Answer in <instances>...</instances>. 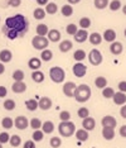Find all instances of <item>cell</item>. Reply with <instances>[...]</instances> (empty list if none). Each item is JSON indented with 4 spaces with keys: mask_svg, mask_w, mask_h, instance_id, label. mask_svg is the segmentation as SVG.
<instances>
[{
    "mask_svg": "<svg viewBox=\"0 0 126 148\" xmlns=\"http://www.w3.org/2000/svg\"><path fill=\"white\" fill-rule=\"evenodd\" d=\"M122 51H124V46H122L121 42H112L110 46V52L115 56L121 55Z\"/></svg>",
    "mask_w": 126,
    "mask_h": 148,
    "instance_id": "15",
    "label": "cell"
},
{
    "mask_svg": "<svg viewBox=\"0 0 126 148\" xmlns=\"http://www.w3.org/2000/svg\"><path fill=\"white\" fill-rule=\"evenodd\" d=\"M34 18L37 19V21H42V19L45 18V14H47V12H45V9H42V8H37L34 10Z\"/></svg>",
    "mask_w": 126,
    "mask_h": 148,
    "instance_id": "34",
    "label": "cell"
},
{
    "mask_svg": "<svg viewBox=\"0 0 126 148\" xmlns=\"http://www.w3.org/2000/svg\"><path fill=\"white\" fill-rule=\"evenodd\" d=\"M58 132L62 137H71L76 133V125L73 122L68 120V122H61L58 125Z\"/></svg>",
    "mask_w": 126,
    "mask_h": 148,
    "instance_id": "3",
    "label": "cell"
},
{
    "mask_svg": "<svg viewBox=\"0 0 126 148\" xmlns=\"http://www.w3.org/2000/svg\"><path fill=\"white\" fill-rule=\"evenodd\" d=\"M78 25L81 27L82 29H87V28H89V27H91V19H89L88 16H83V18L79 19Z\"/></svg>",
    "mask_w": 126,
    "mask_h": 148,
    "instance_id": "37",
    "label": "cell"
},
{
    "mask_svg": "<svg viewBox=\"0 0 126 148\" xmlns=\"http://www.w3.org/2000/svg\"><path fill=\"white\" fill-rule=\"evenodd\" d=\"M76 89H77V85H76L75 82H72V81H68V82H66L64 85H63L62 90H63V94H64L67 97H73Z\"/></svg>",
    "mask_w": 126,
    "mask_h": 148,
    "instance_id": "7",
    "label": "cell"
},
{
    "mask_svg": "<svg viewBox=\"0 0 126 148\" xmlns=\"http://www.w3.org/2000/svg\"><path fill=\"white\" fill-rule=\"evenodd\" d=\"M116 37H117V34H116V32L114 31V29H106V31L104 32V34H102V38L108 43L115 42Z\"/></svg>",
    "mask_w": 126,
    "mask_h": 148,
    "instance_id": "16",
    "label": "cell"
},
{
    "mask_svg": "<svg viewBox=\"0 0 126 148\" xmlns=\"http://www.w3.org/2000/svg\"><path fill=\"white\" fill-rule=\"evenodd\" d=\"M29 125H30L34 130H37V129H41L42 125H43V123L41 122V119H39V118H33V119L29 120Z\"/></svg>",
    "mask_w": 126,
    "mask_h": 148,
    "instance_id": "36",
    "label": "cell"
},
{
    "mask_svg": "<svg viewBox=\"0 0 126 148\" xmlns=\"http://www.w3.org/2000/svg\"><path fill=\"white\" fill-rule=\"evenodd\" d=\"M23 148H37V147H35L34 140H26L24 143V146H23Z\"/></svg>",
    "mask_w": 126,
    "mask_h": 148,
    "instance_id": "51",
    "label": "cell"
},
{
    "mask_svg": "<svg viewBox=\"0 0 126 148\" xmlns=\"http://www.w3.org/2000/svg\"><path fill=\"white\" fill-rule=\"evenodd\" d=\"M72 71H73V75L76 77H79V79H81V77H83L86 75V72H87V66L83 65L82 62H77L73 66Z\"/></svg>",
    "mask_w": 126,
    "mask_h": 148,
    "instance_id": "8",
    "label": "cell"
},
{
    "mask_svg": "<svg viewBox=\"0 0 126 148\" xmlns=\"http://www.w3.org/2000/svg\"><path fill=\"white\" fill-rule=\"evenodd\" d=\"M49 77L53 82L56 84H62L66 79V72L62 67H58V66H54L49 70Z\"/></svg>",
    "mask_w": 126,
    "mask_h": 148,
    "instance_id": "4",
    "label": "cell"
},
{
    "mask_svg": "<svg viewBox=\"0 0 126 148\" xmlns=\"http://www.w3.org/2000/svg\"><path fill=\"white\" fill-rule=\"evenodd\" d=\"M4 72H5V66L3 62H0V75H3Z\"/></svg>",
    "mask_w": 126,
    "mask_h": 148,
    "instance_id": "56",
    "label": "cell"
},
{
    "mask_svg": "<svg viewBox=\"0 0 126 148\" xmlns=\"http://www.w3.org/2000/svg\"><path fill=\"white\" fill-rule=\"evenodd\" d=\"M119 91L126 92V81H120L119 82Z\"/></svg>",
    "mask_w": 126,
    "mask_h": 148,
    "instance_id": "52",
    "label": "cell"
},
{
    "mask_svg": "<svg viewBox=\"0 0 126 148\" xmlns=\"http://www.w3.org/2000/svg\"><path fill=\"white\" fill-rule=\"evenodd\" d=\"M12 90L15 94H23L26 91V85L23 81H14V84L12 85Z\"/></svg>",
    "mask_w": 126,
    "mask_h": 148,
    "instance_id": "14",
    "label": "cell"
},
{
    "mask_svg": "<svg viewBox=\"0 0 126 148\" xmlns=\"http://www.w3.org/2000/svg\"><path fill=\"white\" fill-rule=\"evenodd\" d=\"M9 140H10V137H9L8 133H6V132L0 133V143H1V144H5V143H8Z\"/></svg>",
    "mask_w": 126,
    "mask_h": 148,
    "instance_id": "49",
    "label": "cell"
},
{
    "mask_svg": "<svg viewBox=\"0 0 126 148\" xmlns=\"http://www.w3.org/2000/svg\"><path fill=\"white\" fill-rule=\"evenodd\" d=\"M48 39L54 43L59 42L61 41V32H59L58 29H51V31L48 32Z\"/></svg>",
    "mask_w": 126,
    "mask_h": 148,
    "instance_id": "21",
    "label": "cell"
},
{
    "mask_svg": "<svg viewBox=\"0 0 126 148\" xmlns=\"http://www.w3.org/2000/svg\"><path fill=\"white\" fill-rule=\"evenodd\" d=\"M91 87L88 85H86V84H81V85L77 86V89H76L75 91V99L77 103H86L87 100H89V97H91Z\"/></svg>",
    "mask_w": 126,
    "mask_h": 148,
    "instance_id": "2",
    "label": "cell"
},
{
    "mask_svg": "<svg viewBox=\"0 0 126 148\" xmlns=\"http://www.w3.org/2000/svg\"><path fill=\"white\" fill-rule=\"evenodd\" d=\"M48 41L49 39L43 36H35V37H33V39H32V46L34 47L35 49H38V51H44V49L48 48V45H49Z\"/></svg>",
    "mask_w": 126,
    "mask_h": 148,
    "instance_id": "5",
    "label": "cell"
},
{
    "mask_svg": "<svg viewBox=\"0 0 126 148\" xmlns=\"http://www.w3.org/2000/svg\"><path fill=\"white\" fill-rule=\"evenodd\" d=\"M95 85H96V87H98V89H105V87H107V79L104 76L96 77Z\"/></svg>",
    "mask_w": 126,
    "mask_h": 148,
    "instance_id": "28",
    "label": "cell"
},
{
    "mask_svg": "<svg viewBox=\"0 0 126 148\" xmlns=\"http://www.w3.org/2000/svg\"><path fill=\"white\" fill-rule=\"evenodd\" d=\"M122 13H124V14L126 15V4H125L124 6H122Z\"/></svg>",
    "mask_w": 126,
    "mask_h": 148,
    "instance_id": "59",
    "label": "cell"
},
{
    "mask_svg": "<svg viewBox=\"0 0 126 148\" xmlns=\"http://www.w3.org/2000/svg\"><path fill=\"white\" fill-rule=\"evenodd\" d=\"M61 13L63 16H71L72 14H73V6H72L71 4H66L62 6L61 9Z\"/></svg>",
    "mask_w": 126,
    "mask_h": 148,
    "instance_id": "30",
    "label": "cell"
},
{
    "mask_svg": "<svg viewBox=\"0 0 126 148\" xmlns=\"http://www.w3.org/2000/svg\"><path fill=\"white\" fill-rule=\"evenodd\" d=\"M102 137H104L106 140H112L115 138V128L102 127Z\"/></svg>",
    "mask_w": 126,
    "mask_h": 148,
    "instance_id": "12",
    "label": "cell"
},
{
    "mask_svg": "<svg viewBox=\"0 0 126 148\" xmlns=\"http://www.w3.org/2000/svg\"><path fill=\"white\" fill-rule=\"evenodd\" d=\"M73 58L76 60V62H82L86 58V52L83 49H77L73 53Z\"/></svg>",
    "mask_w": 126,
    "mask_h": 148,
    "instance_id": "32",
    "label": "cell"
},
{
    "mask_svg": "<svg viewBox=\"0 0 126 148\" xmlns=\"http://www.w3.org/2000/svg\"><path fill=\"white\" fill-rule=\"evenodd\" d=\"M48 25L47 24H38L37 25V36H48Z\"/></svg>",
    "mask_w": 126,
    "mask_h": 148,
    "instance_id": "33",
    "label": "cell"
},
{
    "mask_svg": "<svg viewBox=\"0 0 126 148\" xmlns=\"http://www.w3.org/2000/svg\"><path fill=\"white\" fill-rule=\"evenodd\" d=\"M59 47V51L63 52V53H67L68 51H71L72 47H73V45H72L71 41H68V39H66V41H62L61 45L58 46Z\"/></svg>",
    "mask_w": 126,
    "mask_h": 148,
    "instance_id": "24",
    "label": "cell"
},
{
    "mask_svg": "<svg viewBox=\"0 0 126 148\" xmlns=\"http://www.w3.org/2000/svg\"><path fill=\"white\" fill-rule=\"evenodd\" d=\"M24 72L22 71V70H15L14 72H13V79H14V81H23L24 80Z\"/></svg>",
    "mask_w": 126,
    "mask_h": 148,
    "instance_id": "44",
    "label": "cell"
},
{
    "mask_svg": "<svg viewBox=\"0 0 126 148\" xmlns=\"http://www.w3.org/2000/svg\"><path fill=\"white\" fill-rule=\"evenodd\" d=\"M49 144H51L52 148H59L62 146V139L59 137H52L51 140H49Z\"/></svg>",
    "mask_w": 126,
    "mask_h": 148,
    "instance_id": "42",
    "label": "cell"
},
{
    "mask_svg": "<svg viewBox=\"0 0 126 148\" xmlns=\"http://www.w3.org/2000/svg\"><path fill=\"white\" fill-rule=\"evenodd\" d=\"M59 119L62 120V122H68L69 119H71V114L67 110H63V112L59 113Z\"/></svg>",
    "mask_w": 126,
    "mask_h": 148,
    "instance_id": "48",
    "label": "cell"
},
{
    "mask_svg": "<svg viewBox=\"0 0 126 148\" xmlns=\"http://www.w3.org/2000/svg\"><path fill=\"white\" fill-rule=\"evenodd\" d=\"M53 58V52L51 51V49H44V51H42L41 53V60L44 62H49Z\"/></svg>",
    "mask_w": 126,
    "mask_h": 148,
    "instance_id": "31",
    "label": "cell"
},
{
    "mask_svg": "<svg viewBox=\"0 0 126 148\" xmlns=\"http://www.w3.org/2000/svg\"><path fill=\"white\" fill-rule=\"evenodd\" d=\"M73 37H75V41L77 42V43H83V42L87 41V38H88V33L86 32V29H79V31L76 33Z\"/></svg>",
    "mask_w": 126,
    "mask_h": 148,
    "instance_id": "18",
    "label": "cell"
},
{
    "mask_svg": "<svg viewBox=\"0 0 126 148\" xmlns=\"http://www.w3.org/2000/svg\"><path fill=\"white\" fill-rule=\"evenodd\" d=\"M25 106H26V109L29 110V112H35V110L39 108L38 105V101L35 99H29V100H26L25 101Z\"/></svg>",
    "mask_w": 126,
    "mask_h": 148,
    "instance_id": "27",
    "label": "cell"
},
{
    "mask_svg": "<svg viewBox=\"0 0 126 148\" xmlns=\"http://www.w3.org/2000/svg\"><path fill=\"white\" fill-rule=\"evenodd\" d=\"M88 137H89L88 130H86V129L76 130V138H77V140H79V142H86L88 139Z\"/></svg>",
    "mask_w": 126,
    "mask_h": 148,
    "instance_id": "23",
    "label": "cell"
},
{
    "mask_svg": "<svg viewBox=\"0 0 126 148\" xmlns=\"http://www.w3.org/2000/svg\"><path fill=\"white\" fill-rule=\"evenodd\" d=\"M93 4H95L96 9H100L101 10V9H105L106 6H108L110 3H108V0H95Z\"/></svg>",
    "mask_w": 126,
    "mask_h": 148,
    "instance_id": "41",
    "label": "cell"
},
{
    "mask_svg": "<svg viewBox=\"0 0 126 148\" xmlns=\"http://www.w3.org/2000/svg\"><path fill=\"white\" fill-rule=\"evenodd\" d=\"M38 105H39V109L42 110H49L52 108V99L48 96H43L39 99Z\"/></svg>",
    "mask_w": 126,
    "mask_h": 148,
    "instance_id": "11",
    "label": "cell"
},
{
    "mask_svg": "<svg viewBox=\"0 0 126 148\" xmlns=\"http://www.w3.org/2000/svg\"><path fill=\"white\" fill-rule=\"evenodd\" d=\"M32 80L37 84H41V82L44 81V73H43L42 71H39V70L33 71L32 72Z\"/></svg>",
    "mask_w": 126,
    "mask_h": 148,
    "instance_id": "25",
    "label": "cell"
},
{
    "mask_svg": "<svg viewBox=\"0 0 126 148\" xmlns=\"http://www.w3.org/2000/svg\"><path fill=\"white\" fill-rule=\"evenodd\" d=\"M15 106H16V104H15V101L13 99H8V100H5V101H4V109L8 110V112L14 110Z\"/></svg>",
    "mask_w": 126,
    "mask_h": 148,
    "instance_id": "40",
    "label": "cell"
},
{
    "mask_svg": "<svg viewBox=\"0 0 126 148\" xmlns=\"http://www.w3.org/2000/svg\"><path fill=\"white\" fill-rule=\"evenodd\" d=\"M101 125L102 127H111V128H115L117 125V122H116V119L112 115H106L102 118L101 120Z\"/></svg>",
    "mask_w": 126,
    "mask_h": 148,
    "instance_id": "13",
    "label": "cell"
},
{
    "mask_svg": "<svg viewBox=\"0 0 126 148\" xmlns=\"http://www.w3.org/2000/svg\"><path fill=\"white\" fill-rule=\"evenodd\" d=\"M37 3L39 5H47L48 4V0H37Z\"/></svg>",
    "mask_w": 126,
    "mask_h": 148,
    "instance_id": "57",
    "label": "cell"
},
{
    "mask_svg": "<svg viewBox=\"0 0 126 148\" xmlns=\"http://www.w3.org/2000/svg\"><path fill=\"white\" fill-rule=\"evenodd\" d=\"M29 125V122H28V118L24 116V115H19L14 119V127L18 128L20 130H24L25 128H28Z\"/></svg>",
    "mask_w": 126,
    "mask_h": 148,
    "instance_id": "9",
    "label": "cell"
},
{
    "mask_svg": "<svg viewBox=\"0 0 126 148\" xmlns=\"http://www.w3.org/2000/svg\"><path fill=\"white\" fill-rule=\"evenodd\" d=\"M12 58H13L12 51H9V49H1V51H0V62L8 63L12 61Z\"/></svg>",
    "mask_w": 126,
    "mask_h": 148,
    "instance_id": "20",
    "label": "cell"
},
{
    "mask_svg": "<svg viewBox=\"0 0 126 148\" xmlns=\"http://www.w3.org/2000/svg\"><path fill=\"white\" fill-rule=\"evenodd\" d=\"M8 4L13 6V8H18L22 4V0H8Z\"/></svg>",
    "mask_w": 126,
    "mask_h": 148,
    "instance_id": "50",
    "label": "cell"
},
{
    "mask_svg": "<svg viewBox=\"0 0 126 148\" xmlns=\"http://www.w3.org/2000/svg\"><path fill=\"white\" fill-rule=\"evenodd\" d=\"M108 8H110L111 12H117L121 8V1L120 0H112L110 4H108Z\"/></svg>",
    "mask_w": 126,
    "mask_h": 148,
    "instance_id": "43",
    "label": "cell"
},
{
    "mask_svg": "<svg viewBox=\"0 0 126 148\" xmlns=\"http://www.w3.org/2000/svg\"><path fill=\"white\" fill-rule=\"evenodd\" d=\"M8 95V89H6L5 86H0V97H5Z\"/></svg>",
    "mask_w": 126,
    "mask_h": 148,
    "instance_id": "53",
    "label": "cell"
},
{
    "mask_svg": "<svg viewBox=\"0 0 126 148\" xmlns=\"http://www.w3.org/2000/svg\"><path fill=\"white\" fill-rule=\"evenodd\" d=\"M102 95L105 99H112L115 95V90L112 87H105V89H102Z\"/></svg>",
    "mask_w": 126,
    "mask_h": 148,
    "instance_id": "39",
    "label": "cell"
},
{
    "mask_svg": "<svg viewBox=\"0 0 126 148\" xmlns=\"http://www.w3.org/2000/svg\"><path fill=\"white\" fill-rule=\"evenodd\" d=\"M112 100H114V103L116 104V105H125V104H126V95H125V92H121V91L115 92Z\"/></svg>",
    "mask_w": 126,
    "mask_h": 148,
    "instance_id": "17",
    "label": "cell"
},
{
    "mask_svg": "<svg viewBox=\"0 0 126 148\" xmlns=\"http://www.w3.org/2000/svg\"><path fill=\"white\" fill-rule=\"evenodd\" d=\"M102 36L100 34V33H92V34H89L88 37V41L91 45H93V46H98V45H101V42H102Z\"/></svg>",
    "mask_w": 126,
    "mask_h": 148,
    "instance_id": "22",
    "label": "cell"
},
{
    "mask_svg": "<svg viewBox=\"0 0 126 148\" xmlns=\"http://www.w3.org/2000/svg\"><path fill=\"white\" fill-rule=\"evenodd\" d=\"M0 148H3V144L1 143H0Z\"/></svg>",
    "mask_w": 126,
    "mask_h": 148,
    "instance_id": "61",
    "label": "cell"
},
{
    "mask_svg": "<svg viewBox=\"0 0 126 148\" xmlns=\"http://www.w3.org/2000/svg\"><path fill=\"white\" fill-rule=\"evenodd\" d=\"M66 32H67L68 34H71V36H75L76 33L78 32V27L76 24H73V23H72V24H68L67 28H66Z\"/></svg>",
    "mask_w": 126,
    "mask_h": 148,
    "instance_id": "46",
    "label": "cell"
},
{
    "mask_svg": "<svg viewBox=\"0 0 126 148\" xmlns=\"http://www.w3.org/2000/svg\"><path fill=\"white\" fill-rule=\"evenodd\" d=\"M120 115L124 118V119H126V104L121 106V109H120Z\"/></svg>",
    "mask_w": 126,
    "mask_h": 148,
    "instance_id": "54",
    "label": "cell"
},
{
    "mask_svg": "<svg viewBox=\"0 0 126 148\" xmlns=\"http://www.w3.org/2000/svg\"><path fill=\"white\" fill-rule=\"evenodd\" d=\"M79 1H81V0H68L69 4H78Z\"/></svg>",
    "mask_w": 126,
    "mask_h": 148,
    "instance_id": "58",
    "label": "cell"
},
{
    "mask_svg": "<svg viewBox=\"0 0 126 148\" xmlns=\"http://www.w3.org/2000/svg\"><path fill=\"white\" fill-rule=\"evenodd\" d=\"M88 61L91 65H93V66H98V65H101L102 61H104V57H102V53L98 51V49H91L88 53Z\"/></svg>",
    "mask_w": 126,
    "mask_h": 148,
    "instance_id": "6",
    "label": "cell"
},
{
    "mask_svg": "<svg viewBox=\"0 0 126 148\" xmlns=\"http://www.w3.org/2000/svg\"><path fill=\"white\" fill-rule=\"evenodd\" d=\"M119 132H120V136H121V137L126 138V125H121V127H120V130H119Z\"/></svg>",
    "mask_w": 126,
    "mask_h": 148,
    "instance_id": "55",
    "label": "cell"
},
{
    "mask_svg": "<svg viewBox=\"0 0 126 148\" xmlns=\"http://www.w3.org/2000/svg\"><path fill=\"white\" fill-rule=\"evenodd\" d=\"M42 130L44 132V134H51L53 133V130H54V124L51 120H47V122L43 123L42 125Z\"/></svg>",
    "mask_w": 126,
    "mask_h": 148,
    "instance_id": "26",
    "label": "cell"
},
{
    "mask_svg": "<svg viewBox=\"0 0 126 148\" xmlns=\"http://www.w3.org/2000/svg\"><path fill=\"white\" fill-rule=\"evenodd\" d=\"M77 114H78V116H79V118H82V119H85V118L89 116V110L87 109V108L82 106V108H79V109H78Z\"/></svg>",
    "mask_w": 126,
    "mask_h": 148,
    "instance_id": "47",
    "label": "cell"
},
{
    "mask_svg": "<svg viewBox=\"0 0 126 148\" xmlns=\"http://www.w3.org/2000/svg\"><path fill=\"white\" fill-rule=\"evenodd\" d=\"M45 12H47V14H56V13L58 12V6L56 3H48L47 5H45Z\"/></svg>",
    "mask_w": 126,
    "mask_h": 148,
    "instance_id": "35",
    "label": "cell"
},
{
    "mask_svg": "<svg viewBox=\"0 0 126 148\" xmlns=\"http://www.w3.org/2000/svg\"><path fill=\"white\" fill-rule=\"evenodd\" d=\"M0 22H1V19H0Z\"/></svg>",
    "mask_w": 126,
    "mask_h": 148,
    "instance_id": "62",
    "label": "cell"
},
{
    "mask_svg": "<svg viewBox=\"0 0 126 148\" xmlns=\"http://www.w3.org/2000/svg\"><path fill=\"white\" fill-rule=\"evenodd\" d=\"M1 127L4 129H10V128L14 127V120L12 119L10 116H5L1 119Z\"/></svg>",
    "mask_w": 126,
    "mask_h": 148,
    "instance_id": "29",
    "label": "cell"
},
{
    "mask_svg": "<svg viewBox=\"0 0 126 148\" xmlns=\"http://www.w3.org/2000/svg\"><path fill=\"white\" fill-rule=\"evenodd\" d=\"M9 143H10L12 147H18V146H20V143H22V138L19 136H15V134H14V136L10 137Z\"/></svg>",
    "mask_w": 126,
    "mask_h": 148,
    "instance_id": "45",
    "label": "cell"
},
{
    "mask_svg": "<svg viewBox=\"0 0 126 148\" xmlns=\"http://www.w3.org/2000/svg\"><path fill=\"white\" fill-rule=\"evenodd\" d=\"M5 28L18 32L19 36H24L29 29V22L23 14H15L5 19Z\"/></svg>",
    "mask_w": 126,
    "mask_h": 148,
    "instance_id": "1",
    "label": "cell"
},
{
    "mask_svg": "<svg viewBox=\"0 0 126 148\" xmlns=\"http://www.w3.org/2000/svg\"><path fill=\"white\" fill-rule=\"evenodd\" d=\"M28 66L30 70H33V71H37V70H39L42 66V60L38 58V57H32V58L28 61Z\"/></svg>",
    "mask_w": 126,
    "mask_h": 148,
    "instance_id": "19",
    "label": "cell"
},
{
    "mask_svg": "<svg viewBox=\"0 0 126 148\" xmlns=\"http://www.w3.org/2000/svg\"><path fill=\"white\" fill-rule=\"evenodd\" d=\"M32 137H33V140H34V142H41V140H43V138H44V132L41 129H37L33 132Z\"/></svg>",
    "mask_w": 126,
    "mask_h": 148,
    "instance_id": "38",
    "label": "cell"
},
{
    "mask_svg": "<svg viewBox=\"0 0 126 148\" xmlns=\"http://www.w3.org/2000/svg\"><path fill=\"white\" fill-rule=\"evenodd\" d=\"M82 127H83V129L88 130V132L89 130H93L96 127V120L92 116L85 118V119H82Z\"/></svg>",
    "mask_w": 126,
    "mask_h": 148,
    "instance_id": "10",
    "label": "cell"
},
{
    "mask_svg": "<svg viewBox=\"0 0 126 148\" xmlns=\"http://www.w3.org/2000/svg\"><path fill=\"white\" fill-rule=\"evenodd\" d=\"M124 34H125V37H126V28H125V32H124Z\"/></svg>",
    "mask_w": 126,
    "mask_h": 148,
    "instance_id": "60",
    "label": "cell"
}]
</instances>
